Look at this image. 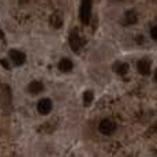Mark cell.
I'll return each instance as SVG.
<instances>
[{
  "mask_svg": "<svg viewBox=\"0 0 157 157\" xmlns=\"http://www.w3.org/2000/svg\"><path fill=\"white\" fill-rule=\"evenodd\" d=\"M90 15H92V0H82L79 10V18L83 25H89Z\"/></svg>",
  "mask_w": 157,
  "mask_h": 157,
  "instance_id": "6da1fadb",
  "label": "cell"
},
{
  "mask_svg": "<svg viewBox=\"0 0 157 157\" xmlns=\"http://www.w3.org/2000/svg\"><path fill=\"white\" fill-rule=\"evenodd\" d=\"M98 130H100L101 134L111 135V134H113V131L116 130V126H115V123L112 122V120L104 119V120H101L100 124H98Z\"/></svg>",
  "mask_w": 157,
  "mask_h": 157,
  "instance_id": "7a4b0ae2",
  "label": "cell"
},
{
  "mask_svg": "<svg viewBox=\"0 0 157 157\" xmlns=\"http://www.w3.org/2000/svg\"><path fill=\"white\" fill-rule=\"evenodd\" d=\"M37 111H38V113H41V115H48L52 111V101H51L49 98H43V100H40L37 104Z\"/></svg>",
  "mask_w": 157,
  "mask_h": 157,
  "instance_id": "3957f363",
  "label": "cell"
},
{
  "mask_svg": "<svg viewBox=\"0 0 157 157\" xmlns=\"http://www.w3.org/2000/svg\"><path fill=\"white\" fill-rule=\"evenodd\" d=\"M68 41H70L71 49L74 51V52L79 53V51H81V38H79V36H78L77 30H74V32L70 33V38H68Z\"/></svg>",
  "mask_w": 157,
  "mask_h": 157,
  "instance_id": "277c9868",
  "label": "cell"
},
{
  "mask_svg": "<svg viewBox=\"0 0 157 157\" xmlns=\"http://www.w3.org/2000/svg\"><path fill=\"white\" fill-rule=\"evenodd\" d=\"M10 57L17 66H22L26 60L25 53L21 52V51H18V49H11L10 51Z\"/></svg>",
  "mask_w": 157,
  "mask_h": 157,
  "instance_id": "5b68a950",
  "label": "cell"
},
{
  "mask_svg": "<svg viewBox=\"0 0 157 157\" xmlns=\"http://www.w3.org/2000/svg\"><path fill=\"white\" fill-rule=\"evenodd\" d=\"M150 67H152V63H150L149 59H141L138 60L137 63V68H138V72L142 75H147L150 72Z\"/></svg>",
  "mask_w": 157,
  "mask_h": 157,
  "instance_id": "8992f818",
  "label": "cell"
},
{
  "mask_svg": "<svg viewBox=\"0 0 157 157\" xmlns=\"http://www.w3.org/2000/svg\"><path fill=\"white\" fill-rule=\"evenodd\" d=\"M59 70L63 71V72H70L72 70V67H74V64H72V62L70 59H67V57H64V59H62L59 62Z\"/></svg>",
  "mask_w": 157,
  "mask_h": 157,
  "instance_id": "52a82bcc",
  "label": "cell"
},
{
  "mask_svg": "<svg viewBox=\"0 0 157 157\" xmlns=\"http://www.w3.org/2000/svg\"><path fill=\"white\" fill-rule=\"evenodd\" d=\"M43 90H44V85L41 82H38V81H33V82H30L29 92L32 93V94H38V93H41Z\"/></svg>",
  "mask_w": 157,
  "mask_h": 157,
  "instance_id": "ba28073f",
  "label": "cell"
},
{
  "mask_svg": "<svg viewBox=\"0 0 157 157\" xmlns=\"http://www.w3.org/2000/svg\"><path fill=\"white\" fill-rule=\"evenodd\" d=\"M137 22V14L134 11H127L124 15V25H134Z\"/></svg>",
  "mask_w": 157,
  "mask_h": 157,
  "instance_id": "9c48e42d",
  "label": "cell"
},
{
  "mask_svg": "<svg viewBox=\"0 0 157 157\" xmlns=\"http://www.w3.org/2000/svg\"><path fill=\"white\" fill-rule=\"evenodd\" d=\"M51 25H52L53 28L59 29L60 26L63 25V19H62V17H60L59 14H53L52 17H51Z\"/></svg>",
  "mask_w": 157,
  "mask_h": 157,
  "instance_id": "30bf717a",
  "label": "cell"
},
{
  "mask_svg": "<svg viewBox=\"0 0 157 157\" xmlns=\"http://www.w3.org/2000/svg\"><path fill=\"white\" fill-rule=\"evenodd\" d=\"M115 71H116L119 75L127 74L128 72V64H126V63H117V64L115 66Z\"/></svg>",
  "mask_w": 157,
  "mask_h": 157,
  "instance_id": "8fae6325",
  "label": "cell"
},
{
  "mask_svg": "<svg viewBox=\"0 0 157 157\" xmlns=\"http://www.w3.org/2000/svg\"><path fill=\"white\" fill-rule=\"evenodd\" d=\"M93 97H94V96H93L92 90H86V92L83 93V105H85V107H89L93 101Z\"/></svg>",
  "mask_w": 157,
  "mask_h": 157,
  "instance_id": "7c38bea8",
  "label": "cell"
},
{
  "mask_svg": "<svg viewBox=\"0 0 157 157\" xmlns=\"http://www.w3.org/2000/svg\"><path fill=\"white\" fill-rule=\"evenodd\" d=\"M150 36H152L153 40L157 41V26H155V28H152V30H150Z\"/></svg>",
  "mask_w": 157,
  "mask_h": 157,
  "instance_id": "4fadbf2b",
  "label": "cell"
},
{
  "mask_svg": "<svg viewBox=\"0 0 157 157\" xmlns=\"http://www.w3.org/2000/svg\"><path fill=\"white\" fill-rule=\"evenodd\" d=\"M0 63H2V66H3V67H4V68H6V70H10V68H11L10 63H8V62H7V60H6V59H2V60H0Z\"/></svg>",
  "mask_w": 157,
  "mask_h": 157,
  "instance_id": "5bb4252c",
  "label": "cell"
},
{
  "mask_svg": "<svg viewBox=\"0 0 157 157\" xmlns=\"http://www.w3.org/2000/svg\"><path fill=\"white\" fill-rule=\"evenodd\" d=\"M155 79H156V82H157V70H156V72H155Z\"/></svg>",
  "mask_w": 157,
  "mask_h": 157,
  "instance_id": "9a60e30c",
  "label": "cell"
},
{
  "mask_svg": "<svg viewBox=\"0 0 157 157\" xmlns=\"http://www.w3.org/2000/svg\"><path fill=\"white\" fill-rule=\"evenodd\" d=\"M115 2H120V0H115Z\"/></svg>",
  "mask_w": 157,
  "mask_h": 157,
  "instance_id": "2e32d148",
  "label": "cell"
}]
</instances>
